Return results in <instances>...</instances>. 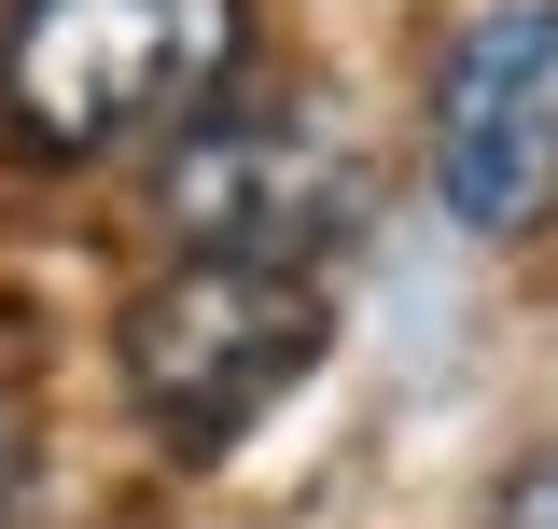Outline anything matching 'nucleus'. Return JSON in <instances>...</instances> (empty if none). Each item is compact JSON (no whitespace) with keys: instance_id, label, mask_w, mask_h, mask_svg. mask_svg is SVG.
I'll return each mask as SVG.
<instances>
[{"instance_id":"obj_1","label":"nucleus","mask_w":558,"mask_h":529,"mask_svg":"<svg viewBox=\"0 0 558 529\" xmlns=\"http://www.w3.org/2000/svg\"><path fill=\"white\" fill-rule=\"evenodd\" d=\"M322 334H336L322 264L182 251V264H154V279L126 293L112 362H126V404L154 418V446H168V460H223V446H252L279 404L307 391Z\"/></svg>"},{"instance_id":"obj_2","label":"nucleus","mask_w":558,"mask_h":529,"mask_svg":"<svg viewBox=\"0 0 558 529\" xmlns=\"http://www.w3.org/2000/svg\"><path fill=\"white\" fill-rule=\"evenodd\" d=\"M238 0H14L0 14V112L28 153L98 168L126 139H182L238 84Z\"/></svg>"},{"instance_id":"obj_3","label":"nucleus","mask_w":558,"mask_h":529,"mask_svg":"<svg viewBox=\"0 0 558 529\" xmlns=\"http://www.w3.org/2000/svg\"><path fill=\"white\" fill-rule=\"evenodd\" d=\"M154 209H168L182 251L322 264L349 223H363V153H349L336 112H293V98H279V112H209V126H182Z\"/></svg>"},{"instance_id":"obj_4","label":"nucleus","mask_w":558,"mask_h":529,"mask_svg":"<svg viewBox=\"0 0 558 529\" xmlns=\"http://www.w3.org/2000/svg\"><path fill=\"white\" fill-rule=\"evenodd\" d=\"M433 196L475 237H531L558 209V0H475L433 84Z\"/></svg>"},{"instance_id":"obj_5","label":"nucleus","mask_w":558,"mask_h":529,"mask_svg":"<svg viewBox=\"0 0 558 529\" xmlns=\"http://www.w3.org/2000/svg\"><path fill=\"white\" fill-rule=\"evenodd\" d=\"M488 529H558V446L531 473H502V502H488Z\"/></svg>"},{"instance_id":"obj_6","label":"nucleus","mask_w":558,"mask_h":529,"mask_svg":"<svg viewBox=\"0 0 558 529\" xmlns=\"http://www.w3.org/2000/svg\"><path fill=\"white\" fill-rule=\"evenodd\" d=\"M14 488H28V418L0 404V502H14Z\"/></svg>"}]
</instances>
